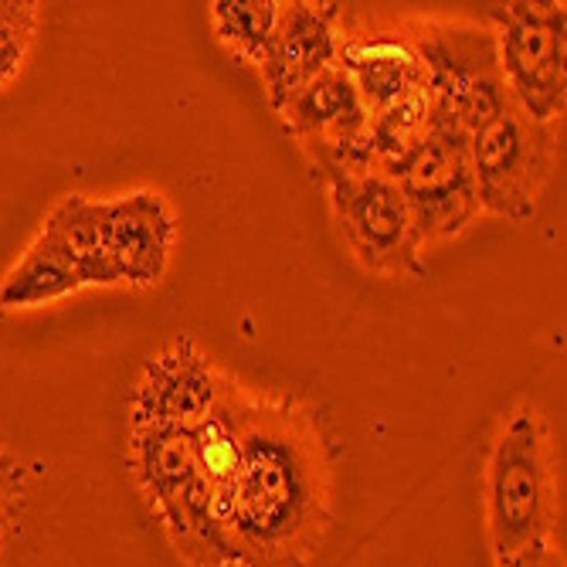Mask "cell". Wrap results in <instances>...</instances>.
Segmentation results:
<instances>
[{"label":"cell","mask_w":567,"mask_h":567,"mask_svg":"<svg viewBox=\"0 0 567 567\" xmlns=\"http://www.w3.org/2000/svg\"><path fill=\"white\" fill-rule=\"evenodd\" d=\"M340 21L343 4H333V0H286L279 4L276 34L259 69L269 106L276 113L306 82L337 65Z\"/></svg>","instance_id":"12"},{"label":"cell","mask_w":567,"mask_h":567,"mask_svg":"<svg viewBox=\"0 0 567 567\" xmlns=\"http://www.w3.org/2000/svg\"><path fill=\"white\" fill-rule=\"evenodd\" d=\"M24 499H28V466L4 442V435H0V534L11 524H18V517L24 513Z\"/></svg>","instance_id":"19"},{"label":"cell","mask_w":567,"mask_h":567,"mask_svg":"<svg viewBox=\"0 0 567 567\" xmlns=\"http://www.w3.org/2000/svg\"><path fill=\"white\" fill-rule=\"evenodd\" d=\"M34 28H38L34 0H0V85L21 72Z\"/></svg>","instance_id":"18"},{"label":"cell","mask_w":567,"mask_h":567,"mask_svg":"<svg viewBox=\"0 0 567 567\" xmlns=\"http://www.w3.org/2000/svg\"><path fill=\"white\" fill-rule=\"evenodd\" d=\"M279 21V0H218L212 4V31L241 65L262 69Z\"/></svg>","instance_id":"15"},{"label":"cell","mask_w":567,"mask_h":567,"mask_svg":"<svg viewBox=\"0 0 567 567\" xmlns=\"http://www.w3.org/2000/svg\"><path fill=\"white\" fill-rule=\"evenodd\" d=\"M44 235L55 238L72 259L89 276V286H113L106 262H102V241H99V200H89L82 194L62 197L55 208L48 212Z\"/></svg>","instance_id":"16"},{"label":"cell","mask_w":567,"mask_h":567,"mask_svg":"<svg viewBox=\"0 0 567 567\" xmlns=\"http://www.w3.org/2000/svg\"><path fill=\"white\" fill-rule=\"evenodd\" d=\"M89 286V276L72 255L44 231L31 241L24 259L0 282V309H31Z\"/></svg>","instance_id":"14"},{"label":"cell","mask_w":567,"mask_h":567,"mask_svg":"<svg viewBox=\"0 0 567 567\" xmlns=\"http://www.w3.org/2000/svg\"><path fill=\"white\" fill-rule=\"evenodd\" d=\"M337 69L353 82L368 116L388 110L391 102L429 89L425 65L404 28H374V31H343L337 44Z\"/></svg>","instance_id":"13"},{"label":"cell","mask_w":567,"mask_h":567,"mask_svg":"<svg viewBox=\"0 0 567 567\" xmlns=\"http://www.w3.org/2000/svg\"><path fill=\"white\" fill-rule=\"evenodd\" d=\"M225 374L197 350L194 340L177 337L153 353L133 388L130 425H161L194 432L212 415Z\"/></svg>","instance_id":"11"},{"label":"cell","mask_w":567,"mask_h":567,"mask_svg":"<svg viewBox=\"0 0 567 567\" xmlns=\"http://www.w3.org/2000/svg\"><path fill=\"white\" fill-rule=\"evenodd\" d=\"M279 120L323 184L340 174L374 171L371 116L343 69L330 65L313 82H306L279 110Z\"/></svg>","instance_id":"9"},{"label":"cell","mask_w":567,"mask_h":567,"mask_svg":"<svg viewBox=\"0 0 567 567\" xmlns=\"http://www.w3.org/2000/svg\"><path fill=\"white\" fill-rule=\"evenodd\" d=\"M557 157V123L506 106L470 133V167L480 212L520 225L537 215Z\"/></svg>","instance_id":"5"},{"label":"cell","mask_w":567,"mask_h":567,"mask_svg":"<svg viewBox=\"0 0 567 567\" xmlns=\"http://www.w3.org/2000/svg\"><path fill=\"white\" fill-rule=\"evenodd\" d=\"M384 174L398 184L422 248L462 235L483 215L466 133L435 123L432 133L398 157Z\"/></svg>","instance_id":"8"},{"label":"cell","mask_w":567,"mask_h":567,"mask_svg":"<svg viewBox=\"0 0 567 567\" xmlns=\"http://www.w3.org/2000/svg\"><path fill=\"white\" fill-rule=\"evenodd\" d=\"M126 466L184 567H241L221 530L212 486L200 476L194 432L130 425Z\"/></svg>","instance_id":"2"},{"label":"cell","mask_w":567,"mask_h":567,"mask_svg":"<svg viewBox=\"0 0 567 567\" xmlns=\"http://www.w3.org/2000/svg\"><path fill=\"white\" fill-rule=\"evenodd\" d=\"M496 567H564V557L560 550L550 544H534L527 550H517V554H509V557H499Z\"/></svg>","instance_id":"20"},{"label":"cell","mask_w":567,"mask_h":567,"mask_svg":"<svg viewBox=\"0 0 567 567\" xmlns=\"http://www.w3.org/2000/svg\"><path fill=\"white\" fill-rule=\"evenodd\" d=\"M435 126L432 113V95L429 89L411 92L398 102H391L388 110L371 116V167L388 171L398 157L422 143Z\"/></svg>","instance_id":"17"},{"label":"cell","mask_w":567,"mask_h":567,"mask_svg":"<svg viewBox=\"0 0 567 567\" xmlns=\"http://www.w3.org/2000/svg\"><path fill=\"white\" fill-rule=\"evenodd\" d=\"M177 218L164 194L133 190L113 200H99L102 262L113 286H157L171 266Z\"/></svg>","instance_id":"10"},{"label":"cell","mask_w":567,"mask_h":567,"mask_svg":"<svg viewBox=\"0 0 567 567\" xmlns=\"http://www.w3.org/2000/svg\"><path fill=\"white\" fill-rule=\"evenodd\" d=\"M333 221L353 259L374 276L422 279V241L398 184L384 171H357L327 181Z\"/></svg>","instance_id":"7"},{"label":"cell","mask_w":567,"mask_h":567,"mask_svg":"<svg viewBox=\"0 0 567 567\" xmlns=\"http://www.w3.org/2000/svg\"><path fill=\"white\" fill-rule=\"evenodd\" d=\"M404 34L425 65L439 126L470 136L486 120L513 106L489 24L462 18H415Z\"/></svg>","instance_id":"4"},{"label":"cell","mask_w":567,"mask_h":567,"mask_svg":"<svg viewBox=\"0 0 567 567\" xmlns=\"http://www.w3.org/2000/svg\"><path fill=\"white\" fill-rule=\"evenodd\" d=\"M225 398L238 449L225 534L241 567H309L333 527L340 445L302 398L259 394L231 378Z\"/></svg>","instance_id":"1"},{"label":"cell","mask_w":567,"mask_h":567,"mask_svg":"<svg viewBox=\"0 0 567 567\" xmlns=\"http://www.w3.org/2000/svg\"><path fill=\"white\" fill-rule=\"evenodd\" d=\"M486 18L513 106L537 123H557L567 110V8L513 0L493 4Z\"/></svg>","instance_id":"6"},{"label":"cell","mask_w":567,"mask_h":567,"mask_svg":"<svg viewBox=\"0 0 567 567\" xmlns=\"http://www.w3.org/2000/svg\"><path fill=\"white\" fill-rule=\"evenodd\" d=\"M486 527L493 557L550 544L557 527V476L547 422L537 408L509 411L486 462Z\"/></svg>","instance_id":"3"}]
</instances>
